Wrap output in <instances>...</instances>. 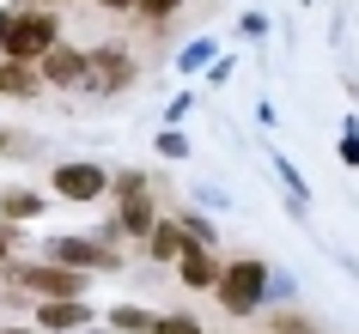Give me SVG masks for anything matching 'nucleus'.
I'll use <instances>...</instances> for the list:
<instances>
[{
    "mask_svg": "<svg viewBox=\"0 0 359 334\" xmlns=\"http://www.w3.org/2000/svg\"><path fill=\"white\" fill-rule=\"evenodd\" d=\"M0 92H6V97H31V92H37V67H25V61H0Z\"/></svg>",
    "mask_w": 359,
    "mask_h": 334,
    "instance_id": "obj_11",
    "label": "nucleus"
},
{
    "mask_svg": "<svg viewBox=\"0 0 359 334\" xmlns=\"http://www.w3.org/2000/svg\"><path fill=\"white\" fill-rule=\"evenodd\" d=\"M61 37V19L43 6V13H19L13 31H6V61H25V67H37V55H49Z\"/></svg>",
    "mask_w": 359,
    "mask_h": 334,
    "instance_id": "obj_1",
    "label": "nucleus"
},
{
    "mask_svg": "<svg viewBox=\"0 0 359 334\" xmlns=\"http://www.w3.org/2000/svg\"><path fill=\"white\" fill-rule=\"evenodd\" d=\"M152 334H201V322H195V316H158Z\"/></svg>",
    "mask_w": 359,
    "mask_h": 334,
    "instance_id": "obj_15",
    "label": "nucleus"
},
{
    "mask_svg": "<svg viewBox=\"0 0 359 334\" xmlns=\"http://www.w3.org/2000/svg\"><path fill=\"white\" fill-rule=\"evenodd\" d=\"M37 79H49V85H74V79H86V55H79V49H67V43H55V49L43 55Z\"/></svg>",
    "mask_w": 359,
    "mask_h": 334,
    "instance_id": "obj_8",
    "label": "nucleus"
},
{
    "mask_svg": "<svg viewBox=\"0 0 359 334\" xmlns=\"http://www.w3.org/2000/svg\"><path fill=\"white\" fill-rule=\"evenodd\" d=\"M110 261H116L110 243H79V237H61L55 243V267H74V274H79V267H110Z\"/></svg>",
    "mask_w": 359,
    "mask_h": 334,
    "instance_id": "obj_7",
    "label": "nucleus"
},
{
    "mask_svg": "<svg viewBox=\"0 0 359 334\" xmlns=\"http://www.w3.org/2000/svg\"><path fill=\"white\" fill-rule=\"evenodd\" d=\"M6 31H13V13H0V49H6Z\"/></svg>",
    "mask_w": 359,
    "mask_h": 334,
    "instance_id": "obj_17",
    "label": "nucleus"
},
{
    "mask_svg": "<svg viewBox=\"0 0 359 334\" xmlns=\"http://www.w3.org/2000/svg\"><path fill=\"white\" fill-rule=\"evenodd\" d=\"M0 146H6V134H0Z\"/></svg>",
    "mask_w": 359,
    "mask_h": 334,
    "instance_id": "obj_20",
    "label": "nucleus"
},
{
    "mask_svg": "<svg viewBox=\"0 0 359 334\" xmlns=\"http://www.w3.org/2000/svg\"><path fill=\"white\" fill-rule=\"evenodd\" d=\"M104 188H110V176H104L97 165H61L55 170V195L61 201H97Z\"/></svg>",
    "mask_w": 359,
    "mask_h": 334,
    "instance_id": "obj_5",
    "label": "nucleus"
},
{
    "mask_svg": "<svg viewBox=\"0 0 359 334\" xmlns=\"http://www.w3.org/2000/svg\"><path fill=\"white\" fill-rule=\"evenodd\" d=\"M134 6H140L147 19H170V13H177V0H134Z\"/></svg>",
    "mask_w": 359,
    "mask_h": 334,
    "instance_id": "obj_16",
    "label": "nucleus"
},
{
    "mask_svg": "<svg viewBox=\"0 0 359 334\" xmlns=\"http://www.w3.org/2000/svg\"><path fill=\"white\" fill-rule=\"evenodd\" d=\"M6 334H25V328H6Z\"/></svg>",
    "mask_w": 359,
    "mask_h": 334,
    "instance_id": "obj_19",
    "label": "nucleus"
},
{
    "mask_svg": "<svg viewBox=\"0 0 359 334\" xmlns=\"http://www.w3.org/2000/svg\"><path fill=\"white\" fill-rule=\"evenodd\" d=\"M152 322H158V316L140 310V304H116V310H110V328L116 334H152Z\"/></svg>",
    "mask_w": 359,
    "mask_h": 334,
    "instance_id": "obj_12",
    "label": "nucleus"
},
{
    "mask_svg": "<svg viewBox=\"0 0 359 334\" xmlns=\"http://www.w3.org/2000/svg\"><path fill=\"white\" fill-rule=\"evenodd\" d=\"M268 328H274V334H317V322H311L304 310H274V322H268Z\"/></svg>",
    "mask_w": 359,
    "mask_h": 334,
    "instance_id": "obj_14",
    "label": "nucleus"
},
{
    "mask_svg": "<svg viewBox=\"0 0 359 334\" xmlns=\"http://www.w3.org/2000/svg\"><path fill=\"white\" fill-rule=\"evenodd\" d=\"M0 213H6V219H37L43 201L31 195V188H6V195H0Z\"/></svg>",
    "mask_w": 359,
    "mask_h": 334,
    "instance_id": "obj_13",
    "label": "nucleus"
},
{
    "mask_svg": "<svg viewBox=\"0 0 359 334\" xmlns=\"http://www.w3.org/2000/svg\"><path fill=\"white\" fill-rule=\"evenodd\" d=\"M183 243H189V237H183V225H170V219H158V225L147 231V249H152L158 261H177V256H183Z\"/></svg>",
    "mask_w": 359,
    "mask_h": 334,
    "instance_id": "obj_10",
    "label": "nucleus"
},
{
    "mask_svg": "<svg viewBox=\"0 0 359 334\" xmlns=\"http://www.w3.org/2000/svg\"><path fill=\"white\" fill-rule=\"evenodd\" d=\"M86 79H97V92H122V85H134V55L128 49H92L86 55Z\"/></svg>",
    "mask_w": 359,
    "mask_h": 334,
    "instance_id": "obj_4",
    "label": "nucleus"
},
{
    "mask_svg": "<svg viewBox=\"0 0 359 334\" xmlns=\"http://www.w3.org/2000/svg\"><path fill=\"white\" fill-rule=\"evenodd\" d=\"M43 328H79L86 322V298H55V304H37Z\"/></svg>",
    "mask_w": 359,
    "mask_h": 334,
    "instance_id": "obj_9",
    "label": "nucleus"
},
{
    "mask_svg": "<svg viewBox=\"0 0 359 334\" xmlns=\"http://www.w3.org/2000/svg\"><path fill=\"white\" fill-rule=\"evenodd\" d=\"M13 279H19L25 292H37L43 304H55V298H86V274H74V267H55V261L13 267Z\"/></svg>",
    "mask_w": 359,
    "mask_h": 334,
    "instance_id": "obj_3",
    "label": "nucleus"
},
{
    "mask_svg": "<svg viewBox=\"0 0 359 334\" xmlns=\"http://www.w3.org/2000/svg\"><path fill=\"white\" fill-rule=\"evenodd\" d=\"M6 249H13V231H6V225H0V261H6Z\"/></svg>",
    "mask_w": 359,
    "mask_h": 334,
    "instance_id": "obj_18",
    "label": "nucleus"
},
{
    "mask_svg": "<svg viewBox=\"0 0 359 334\" xmlns=\"http://www.w3.org/2000/svg\"><path fill=\"white\" fill-rule=\"evenodd\" d=\"M177 279L195 286V292H213V279H219V261L201 249V243H183V256H177Z\"/></svg>",
    "mask_w": 359,
    "mask_h": 334,
    "instance_id": "obj_6",
    "label": "nucleus"
},
{
    "mask_svg": "<svg viewBox=\"0 0 359 334\" xmlns=\"http://www.w3.org/2000/svg\"><path fill=\"white\" fill-rule=\"evenodd\" d=\"M262 286H268V267L262 261H231V267H219V279H213V292H219V304H226L231 316H250L256 304H262Z\"/></svg>",
    "mask_w": 359,
    "mask_h": 334,
    "instance_id": "obj_2",
    "label": "nucleus"
}]
</instances>
